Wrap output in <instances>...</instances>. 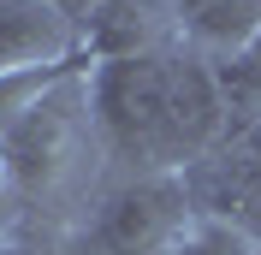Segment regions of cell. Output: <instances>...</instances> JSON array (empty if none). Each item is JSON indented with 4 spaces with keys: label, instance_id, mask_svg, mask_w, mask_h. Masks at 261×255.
Instances as JSON below:
<instances>
[{
    "label": "cell",
    "instance_id": "obj_11",
    "mask_svg": "<svg viewBox=\"0 0 261 255\" xmlns=\"http://www.w3.org/2000/svg\"><path fill=\"white\" fill-rule=\"evenodd\" d=\"M172 6H178V18H196L202 6H214V0H172Z\"/></svg>",
    "mask_w": 261,
    "mask_h": 255
},
{
    "label": "cell",
    "instance_id": "obj_5",
    "mask_svg": "<svg viewBox=\"0 0 261 255\" xmlns=\"http://www.w3.org/2000/svg\"><path fill=\"white\" fill-rule=\"evenodd\" d=\"M184 42V18L172 0H95L77 18V60L113 65V60H148L172 54Z\"/></svg>",
    "mask_w": 261,
    "mask_h": 255
},
{
    "label": "cell",
    "instance_id": "obj_10",
    "mask_svg": "<svg viewBox=\"0 0 261 255\" xmlns=\"http://www.w3.org/2000/svg\"><path fill=\"white\" fill-rule=\"evenodd\" d=\"M54 6H60V12H65V18H71V24H77V18H83V12H89V6H95V0H54Z\"/></svg>",
    "mask_w": 261,
    "mask_h": 255
},
{
    "label": "cell",
    "instance_id": "obj_9",
    "mask_svg": "<svg viewBox=\"0 0 261 255\" xmlns=\"http://www.w3.org/2000/svg\"><path fill=\"white\" fill-rule=\"evenodd\" d=\"M0 255H71V249L54 225H18V232L0 238Z\"/></svg>",
    "mask_w": 261,
    "mask_h": 255
},
{
    "label": "cell",
    "instance_id": "obj_8",
    "mask_svg": "<svg viewBox=\"0 0 261 255\" xmlns=\"http://www.w3.org/2000/svg\"><path fill=\"white\" fill-rule=\"evenodd\" d=\"M261 36V0H214L196 18H184V42L208 60H231Z\"/></svg>",
    "mask_w": 261,
    "mask_h": 255
},
{
    "label": "cell",
    "instance_id": "obj_4",
    "mask_svg": "<svg viewBox=\"0 0 261 255\" xmlns=\"http://www.w3.org/2000/svg\"><path fill=\"white\" fill-rule=\"evenodd\" d=\"M166 143H172V166H196V160L220 155L226 137V101H220V78L214 60L196 54L190 42L166 54Z\"/></svg>",
    "mask_w": 261,
    "mask_h": 255
},
{
    "label": "cell",
    "instance_id": "obj_2",
    "mask_svg": "<svg viewBox=\"0 0 261 255\" xmlns=\"http://www.w3.org/2000/svg\"><path fill=\"white\" fill-rule=\"evenodd\" d=\"M196 208L184 172H101V184L65 214L71 255H172Z\"/></svg>",
    "mask_w": 261,
    "mask_h": 255
},
{
    "label": "cell",
    "instance_id": "obj_1",
    "mask_svg": "<svg viewBox=\"0 0 261 255\" xmlns=\"http://www.w3.org/2000/svg\"><path fill=\"white\" fill-rule=\"evenodd\" d=\"M0 148H6L12 178L24 190V202H30V225H54V232L101 184V172H113L107 155H101L95 119H89L83 71H65L24 119H12L0 131Z\"/></svg>",
    "mask_w": 261,
    "mask_h": 255
},
{
    "label": "cell",
    "instance_id": "obj_6",
    "mask_svg": "<svg viewBox=\"0 0 261 255\" xmlns=\"http://www.w3.org/2000/svg\"><path fill=\"white\" fill-rule=\"evenodd\" d=\"M184 190L190 208L214 225H231L238 238L261 249V155L244 143H226L220 155L184 166Z\"/></svg>",
    "mask_w": 261,
    "mask_h": 255
},
{
    "label": "cell",
    "instance_id": "obj_3",
    "mask_svg": "<svg viewBox=\"0 0 261 255\" xmlns=\"http://www.w3.org/2000/svg\"><path fill=\"white\" fill-rule=\"evenodd\" d=\"M89 119L113 172H178L166 143V54L83 65Z\"/></svg>",
    "mask_w": 261,
    "mask_h": 255
},
{
    "label": "cell",
    "instance_id": "obj_7",
    "mask_svg": "<svg viewBox=\"0 0 261 255\" xmlns=\"http://www.w3.org/2000/svg\"><path fill=\"white\" fill-rule=\"evenodd\" d=\"M77 60V24L54 0H0V78L24 71H71Z\"/></svg>",
    "mask_w": 261,
    "mask_h": 255
}]
</instances>
